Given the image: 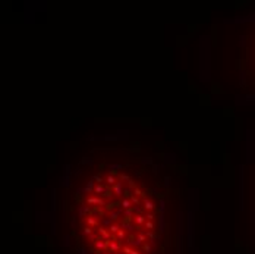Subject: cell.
I'll return each instance as SVG.
<instances>
[{
  "label": "cell",
  "mask_w": 255,
  "mask_h": 254,
  "mask_svg": "<svg viewBox=\"0 0 255 254\" xmlns=\"http://www.w3.org/2000/svg\"><path fill=\"white\" fill-rule=\"evenodd\" d=\"M87 204H97V206H106L107 203L103 197H88L87 198Z\"/></svg>",
  "instance_id": "6da1fadb"
},
{
  "label": "cell",
  "mask_w": 255,
  "mask_h": 254,
  "mask_svg": "<svg viewBox=\"0 0 255 254\" xmlns=\"http://www.w3.org/2000/svg\"><path fill=\"white\" fill-rule=\"evenodd\" d=\"M113 188V192H114V195L116 197H120V195H123V192H125V190H123V182L122 181H119L114 187H112Z\"/></svg>",
  "instance_id": "7a4b0ae2"
},
{
  "label": "cell",
  "mask_w": 255,
  "mask_h": 254,
  "mask_svg": "<svg viewBox=\"0 0 255 254\" xmlns=\"http://www.w3.org/2000/svg\"><path fill=\"white\" fill-rule=\"evenodd\" d=\"M107 190H109V187H106V185H103V184H97L95 188H94V194H97V195H101V197H103Z\"/></svg>",
  "instance_id": "3957f363"
},
{
  "label": "cell",
  "mask_w": 255,
  "mask_h": 254,
  "mask_svg": "<svg viewBox=\"0 0 255 254\" xmlns=\"http://www.w3.org/2000/svg\"><path fill=\"white\" fill-rule=\"evenodd\" d=\"M91 213V207L87 204H81L79 206V217H84L85 215H90Z\"/></svg>",
  "instance_id": "277c9868"
},
{
  "label": "cell",
  "mask_w": 255,
  "mask_h": 254,
  "mask_svg": "<svg viewBox=\"0 0 255 254\" xmlns=\"http://www.w3.org/2000/svg\"><path fill=\"white\" fill-rule=\"evenodd\" d=\"M147 222V217L145 216H142V215H137L133 217V225H142V223H145Z\"/></svg>",
  "instance_id": "5b68a950"
},
{
  "label": "cell",
  "mask_w": 255,
  "mask_h": 254,
  "mask_svg": "<svg viewBox=\"0 0 255 254\" xmlns=\"http://www.w3.org/2000/svg\"><path fill=\"white\" fill-rule=\"evenodd\" d=\"M120 206H122V209H123V210L132 209V201H131L129 198H123V200L120 201Z\"/></svg>",
  "instance_id": "8992f818"
},
{
  "label": "cell",
  "mask_w": 255,
  "mask_h": 254,
  "mask_svg": "<svg viewBox=\"0 0 255 254\" xmlns=\"http://www.w3.org/2000/svg\"><path fill=\"white\" fill-rule=\"evenodd\" d=\"M154 207H156V206H154V203H152L151 200H147V198L144 200V209H145L147 211H151V210H154Z\"/></svg>",
  "instance_id": "52a82bcc"
},
{
  "label": "cell",
  "mask_w": 255,
  "mask_h": 254,
  "mask_svg": "<svg viewBox=\"0 0 255 254\" xmlns=\"http://www.w3.org/2000/svg\"><path fill=\"white\" fill-rule=\"evenodd\" d=\"M123 213V209H119V210H114V211H110V219L112 220H116V219H119V216H120Z\"/></svg>",
  "instance_id": "ba28073f"
},
{
  "label": "cell",
  "mask_w": 255,
  "mask_h": 254,
  "mask_svg": "<svg viewBox=\"0 0 255 254\" xmlns=\"http://www.w3.org/2000/svg\"><path fill=\"white\" fill-rule=\"evenodd\" d=\"M60 185H62V187H66V188L69 187V185H71V178H69V175H65V176L62 178V179H60Z\"/></svg>",
  "instance_id": "9c48e42d"
},
{
  "label": "cell",
  "mask_w": 255,
  "mask_h": 254,
  "mask_svg": "<svg viewBox=\"0 0 255 254\" xmlns=\"http://www.w3.org/2000/svg\"><path fill=\"white\" fill-rule=\"evenodd\" d=\"M106 182H107V185H110V187H114V185L117 184V181H116V178H114L113 175H109V176L106 178Z\"/></svg>",
  "instance_id": "30bf717a"
},
{
  "label": "cell",
  "mask_w": 255,
  "mask_h": 254,
  "mask_svg": "<svg viewBox=\"0 0 255 254\" xmlns=\"http://www.w3.org/2000/svg\"><path fill=\"white\" fill-rule=\"evenodd\" d=\"M98 231H100V234H101V236H103V238H104V239H110V238H112V234H110V231H106V229H104V228H100V229H98Z\"/></svg>",
  "instance_id": "8fae6325"
},
{
  "label": "cell",
  "mask_w": 255,
  "mask_h": 254,
  "mask_svg": "<svg viewBox=\"0 0 255 254\" xmlns=\"http://www.w3.org/2000/svg\"><path fill=\"white\" fill-rule=\"evenodd\" d=\"M158 228H160V232H163L164 231V216L160 213V216H158Z\"/></svg>",
  "instance_id": "7c38bea8"
},
{
  "label": "cell",
  "mask_w": 255,
  "mask_h": 254,
  "mask_svg": "<svg viewBox=\"0 0 255 254\" xmlns=\"http://www.w3.org/2000/svg\"><path fill=\"white\" fill-rule=\"evenodd\" d=\"M122 167H123V165H116V163H110V165H109L110 172H116L117 169H122Z\"/></svg>",
  "instance_id": "4fadbf2b"
},
{
  "label": "cell",
  "mask_w": 255,
  "mask_h": 254,
  "mask_svg": "<svg viewBox=\"0 0 255 254\" xmlns=\"http://www.w3.org/2000/svg\"><path fill=\"white\" fill-rule=\"evenodd\" d=\"M95 247H97L98 250H104V248L107 247V244H106L104 241H101V239H97V241H95Z\"/></svg>",
  "instance_id": "5bb4252c"
},
{
  "label": "cell",
  "mask_w": 255,
  "mask_h": 254,
  "mask_svg": "<svg viewBox=\"0 0 255 254\" xmlns=\"http://www.w3.org/2000/svg\"><path fill=\"white\" fill-rule=\"evenodd\" d=\"M87 222H88V225H90V226H95V225L98 223V222H97V219H95L94 216H88V217H87Z\"/></svg>",
  "instance_id": "9a60e30c"
},
{
  "label": "cell",
  "mask_w": 255,
  "mask_h": 254,
  "mask_svg": "<svg viewBox=\"0 0 255 254\" xmlns=\"http://www.w3.org/2000/svg\"><path fill=\"white\" fill-rule=\"evenodd\" d=\"M113 195H114V192H113V188H109V190L106 191V194L103 195V198H107V200H110V198H112Z\"/></svg>",
  "instance_id": "2e32d148"
},
{
  "label": "cell",
  "mask_w": 255,
  "mask_h": 254,
  "mask_svg": "<svg viewBox=\"0 0 255 254\" xmlns=\"http://www.w3.org/2000/svg\"><path fill=\"white\" fill-rule=\"evenodd\" d=\"M109 231H110V234H117L119 231H120V228H119L117 225H112L109 228Z\"/></svg>",
  "instance_id": "e0dca14e"
},
{
  "label": "cell",
  "mask_w": 255,
  "mask_h": 254,
  "mask_svg": "<svg viewBox=\"0 0 255 254\" xmlns=\"http://www.w3.org/2000/svg\"><path fill=\"white\" fill-rule=\"evenodd\" d=\"M116 206H117V203H112V201H109L107 204L104 206V209H106V210H113Z\"/></svg>",
  "instance_id": "ac0fdd59"
},
{
  "label": "cell",
  "mask_w": 255,
  "mask_h": 254,
  "mask_svg": "<svg viewBox=\"0 0 255 254\" xmlns=\"http://www.w3.org/2000/svg\"><path fill=\"white\" fill-rule=\"evenodd\" d=\"M158 204H160V206H158V210H160V213L163 215V211H164V209H166V203H164V200H160Z\"/></svg>",
  "instance_id": "d6986e66"
},
{
  "label": "cell",
  "mask_w": 255,
  "mask_h": 254,
  "mask_svg": "<svg viewBox=\"0 0 255 254\" xmlns=\"http://www.w3.org/2000/svg\"><path fill=\"white\" fill-rule=\"evenodd\" d=\"M135 213V210L133 209H128V210H123V215L126 216V217H129V216H132Z\"/></svg>",
  "instance_id": "ffe728a7"
},
{
  "label": "cell",
  "mask_w": 255,
  "mask_h": 254,
  "mask_svg": "<svg viewBox=\"0 0 255 254\" xmlns=\"http://www.w3.org/2000/svg\"><path fill=\"white\" fill-rule=\"evenodd\" d=\"M103 211H104V207H95L94 210H92V213L94 215H101Z\"/></svg>",
  "instance_id": "44dd1931"
},
{
  "label": "cell",
  "mask_w": 255,
  "mask_h": 254,
  "mask_svg": "<svg viewBox=\"0 0 255 254\" xmlns=\"http://www.w3.org/2000/svg\"><path fill=\"white\" fill-rule=\"evenodd\" d=\"M116 238H117L119 241H120V239H123V238H125V232H123V229H120V231H119V232L116 234Z\"/></svg>",
  "instance_id": "7402d4cb"
},
{
  "label": "cell",
  "mask_w": 255,
  "mask_h": 254,
  "mask_svg": "<svg viewBox=\"0 0 255 254\" xmlns=\"http://www.w3.org/2000/svg\"><path fill=\"white\" fill-rule=\"evenodd\" d=\"M129 200L132 201V204H133V206H139V200H138V197H135V195H132V197H131Z\"/></svg>",
  "instance_id": "603a6c76"
},
{
  "label": "cell",
  "mask_w": 255,
  "mask_h": 254,
  "mask_svg": "<svg viewBox=\"0 0 255 254\" xmlns=\"http://www.w3.org/2000/svg\"><path fill=\"white\" fill-rule=\"evenodd\" d=\"M92 179H94L97 184H101V182H103V178H101V175H94V176H92Z\"/></svg>",
  "instance_id": "cb8c5ba5"
},
{
  "label": "cell",
  "mask_w": 255,
  "mask_h": 254,
  "mask_svg": "<svg viewBox=\"0 0 255 254\" xmlns=\"http://www.w3.org/2000/svg\"><path fill=\"white\" fill-rule=\"evenodd\" d=\"M119 178H120V181H122V182H123V181H125V182H129V181H131V178L128 176V175H123V173H122L120 176H119Z\"/></svg>",
  "instance_id": "d4e9b609"
},
{
  "label": "cell",
  "mask_w": 255,
  "mask_h": 254,
  "mask_svg": "<svg viewBox=\"0 0 255 254\" xmlns=\"http://www.w3.org/2000/svg\"><path fill=\"white\" fill-rule=\"evenodd\" d=\"M133 194H135L137 197H142V195H144V192H142L139 188H135V190H133Z\"/></svg>",
  "instance_id": "484cf974"
},
{
  "label": "cell",
  "mask_w": 255,
  "mask_h": 254,
  "mask_svg": "<svg viewBox=\"0 0 255 254\" xmlns=\"http://www.w3.org/2000/svg\"><path fill=\"white\" fill-rule=\"evenodd\" d=\"M103 225H104V226H109V225L112 226V219H110V217H106V219H103Z\"/></svg>",
  "instance_id": "4316f807"
},
{
  "label": "cell",
  "mask_w": 255,
  "mask_h": 254,
  "mask_svg": "<svg viewBox=\"0 0 255 254\" xmlns=\"http://www.w3.org/2000/svg\"><path fill=\"white\" fill-rule=\"evenodd\" d=\"M164 185H166V187H170V185H172V179H170V176H164Z\"/></svg>",
  "instance_id": "83f0119b"
},
{
  "label": "cell",
  "mask_w": 255,
  "mask_h": 254,
  "mask_svg": "<svg viewBox=\"0 0 255 254\" xmlns=\"http://www.w3.org/2000/svg\"><path fill=\"white\" fill-rule=\"evenodd\" d=\"M81 163L82 165H92V159H87V157H85L84 160H81Z\"/></svg>",
  "instance_id": "f1b7e54d"
},
{
  "label": "cell",
  "mask_w": 255,
  "mask_h": 254,
  "mask_svg": "<svg viewBox=\"0 0 255 254\" xmlns=\"http://www.w3.org/2000/svg\"><path fill=\"white\" fill-rule=\"evenodd\" d=\"M142 247H144V251H147V253L151 251V245H150V244H144Z\"/></svg>",
  "instance_id": "f546056e"
},
{
  "label": "cell",
  "mask_w": 255,
  "mask_h": 254,
  "mask_svg": "<svg viewBox=\"0 0 255 254\" xmlns=\"http://www.w3.org/2000/svg\"><path fill=\"white\" fill-rule=\"evenodd\" d=\"M145 226H147V229H152V228H154V225H152V222H151V220L145 222Z\"/></svg>",
  "instance_id": "4dcf8cb0"
},
{
  "label": "cell",
  "mask_w": 255,
  "mask_h": 254,
  "mask_svg": "<svg viewBox=\"0 0 255 254\" xmlns=\"http://www.w3.org/2000/svg\"><path fill=\"white\" fill-rule=\"evenodd\" d=\"M138 239H139L141 242H142V241H145V239H147V235H144V234H139V235H138Z\"/></svg>",
  "instance_id": "1f68e13d"
},
{
  "label": "cell",
  "mask_w": 255,
  "mask_h": 254,
  "mask_svg": "<svg viewBox=\"0 0 255 254\" xmlns=\"http://www.w3.org/2000/svg\"><path fill=\"white\" fill-rule=\"evenodd\" d=\"M65 172H66V175L71 173V165H65Z\"/></svg>",
  "instance_id": "d6a6232c"
},
{
  "label": "cell",
  "mask_w": 255,
  "mask_h": 254,
  "mask_svg": "<svg viewBox=\"0 0 255 254\" xmlns=\"http://www.w3.org/2000/svg\"><path fill=\"white\" fill-rule=\"evenodd\" d=\"M132 251L133 250H131L129 247H123V253H126V254H132Z\"/></svg>",
  "instance_id": "836d02e7"
},
{
  "label": "cell",
  "mask_w": 255,
  "mask_h": 254,
  "mask_svg": "<svg viewBox=\"0 0 255 254\" xmlns=\"http://www.w3.org/2000/svg\"><path fill=\"white\" fill-rule=\"evenodd\" d=\"M123 228H128L129 231H133V229H135V228H133L132 225H129V223H123Z\"/></svg>",
  "instance_id": "e575fe53"
},
{
  "label": "cell",
  "mask_w": 255,
  "mask_h": 254,
  "mask_svg": "<svg viewBox=\"0 0 255 254\" xmlns=\"http://www.w3.org/2000/svg\"><path fill=\"white\" fill-rule=\"evenodd\" d=\"M145 217L148 219V220H152V219H154L156 216H154V215H152V213H151V211H150V213H147V216H145Z\"/></svg>",
  "instance_id": "d590c367"
},
{
  "label": "cell",
  "mask_w": 255,
  "mask_h": 254,
  "mask_svg": "<svg viewBox=\"0 0 255 254\" xmlns=\"http://www.w3.org/2000/svg\"><path fill=\"white\" fill-rule=\"evenodd\" d=\"M84 234H85V235H90V234H91V228H84Z\"/></svg>",
  "instance_id": "8d00e7d4"
},
{
  "label": "cell",
  "mask_w": 255,
  "mask_h": 254,
  "mask_svg": "<svg viewBox=\"0 0 255 254\" xmlns=\"http://www.w3.org/2000/svg\"><path fill=\"white\" fill-rule=\"evenodd\" d=\"M95 140H98L97 137H94V135H91V137H88V141H95Z\"/></svg>",
  "instance_id": "74e56055"
},
{
  "label": "cell",
  "mask_w": 255,
  "mask_h": 254,
  "mask_svg": "<svg viewBox=\"0 0 255 254\" xmlns=\"http://www.w3.org/2000/svg\"><path fill=\"white\" fill-rule=\"evenodd\" d=\"M79 254H87V251H85V250H81V251H79Z\"/></svg>",
  "instance_id": "f35d334b"
}]
</instances>
